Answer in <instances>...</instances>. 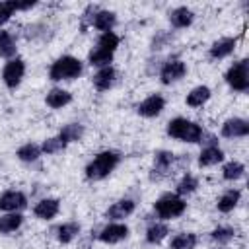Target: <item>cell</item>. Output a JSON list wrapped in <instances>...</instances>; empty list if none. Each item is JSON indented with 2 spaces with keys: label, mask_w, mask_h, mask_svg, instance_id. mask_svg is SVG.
I'll return each instance as SVG.
<instances>
[{
  "label": "cell",
  "mask_w": 249,
  "mask_h": 249,
  "mask_svg": "<svg viewBox=\"0 0 249 249\" xmlns=\"http://www.w3.org/2000/svg\"><path fill=\"white\" fill-rule=\"evenodd\" d=\"M193 12L189 8H175L171 14H169V19L175 27H187L193 23Z\"/></svg>",
  "instance_id": "44dd1931"
},
{
  "label": "cell",
  "mask_w": 249,
  "mask_h": 249,
  "mask_svg": "<svg viewBox=\"0 0 249 249\" xmlns=\"http://www.w3.org/2000/svg\"><path fill=\"white\" fill-rule=\"evenodd\" d=\"M58 208H60V204H58L56 198H43V200H39L35 204L33 212L41 220H51V218H54L58 214Z\"/></svg>",
  "instance_id": "7c38bea8"
},
{
  "label": "cell",
  "mask_w": 249,
  "mask_h": 249,
  "mask_svg": "<svg viewBox=\"0 0 249 249\" xmlns=\"http://www.w3.org/2000/svg\"><path fill=\"white\" fill-rule=\"evenodd\" d=\"M226 82L237 89V91H245L249 88V72H247V60H239L235 62L228 72H226Z\"/></svg>",
  "instance_id": "5b68a950"
},
{
  "label": "cell",
  "mask_w": 249,
  "mask_h": 249,
  "mask_svg": "<svg viewBox=\"0 0 249 249\" xmlns=\"http://www.w3.org/2000/svg\"><path fill=\"white\" fill-rule=\"evenodd\" d=\"M233 49H235V39L226 37V39L216 41V43L210 47V56H212V58H224V56L231 54Z\"/></svg>",
  "instance_id": "5bb4252c"
},
{
  "label": "cell",
  "mask_w": 249,
  "mask_h": 249,
  "mask_svg": "<svg viewBox=\"0 0 249 249\" xmlns=\"http://www.w3.org/2000/svg\"><path fill=\"white\" fill-rule=\"evenodd\" d=\"M23 222V216L18 214V212H10V214H4L0 216V233H10V231H16Z\"/></svg>",
  "instance_id": "d6986e66"
},
{
  "label": "cell",
  "mask_w": 249,
  "mask_h": 249,
  "mask_svg": "<svg viewBox=\"0 0 249 249\" xmlns=\"http://www.w3.org/2000/svg\"><path fill=\"white\" fill-rule=\"evenodd\" d=\"M167 134L177 138V140H183V142H200L204 132L196 123L179 117L167 124Z\"/></svg>",
  "instance_id": "7a4b0ae2"
},
{
  "label": "cell",
  "mask_w": 249,
  "mask_h": 249,
  "mask_svg": "<svg viewBox=\"0 0 249 249\" xmlns=\"http://www.w3.org/2000/svg\"><path fill=\"white\" fill-rule=\"evenodd\" d=\"M249 134V124L243 119H228L222 124V136L226 138H241Z\"/></svg>",
  "instance_id": "9c48e42d"
},
{
  "label": "cell",
  "mask_w": 249,
  "mask_h": 249,
  "mask_svg": "<svg viewBox=\"0 0 249 249\" xmlns=\"http://www.w3.org/2000/svg\"><path fill=\"white\" fill-rule=\"evenodd\" d=\"M128 235V228L124 224H109L101 230L99 239L103 243H119Z\"/></svg>",
  "instance_id": "30bf717a"
},
{
  "label": "cell",
  "mask_w": 249,
  "mask_h": 249,
  "mask_svg": "<svg viewBox=\"0 0 249 249\" xmlns=\"http://www.w3.org/2000/svg\"><path fill=\"white\" fill-rule=\"evenodd\" d=\"M185 72H187L185 62H181V60H171V62H167V64L161 68L160 78H161L163 84H171V82L181 80V78L185 76Z\"/></svg>",
  "instance_id": "ba28073f"
},
{
  "label": "cell",
  "mask_w": 249,
  "mask_h": 249,
  "mask_svg": "<svg viewBox=\"0 0 249 249\" xmlns=\"http://www.w3.org/2000/svg\"><path fill=\"white\" fill-rule=\"evenodd\" d=\"M163 105H165V101L161 95H150L138 105V113L142 117H156L163 111Z\"/></svg>",
  "instance_id": "8fae6325"
},
{
  "label": "cell",
  "mask_w": 249,
  "mask_h": 249,
  "mask_svg": "<svg viewBox=\"0 0 249 249\" xmlns=\"http://www.w3.org/2000/svg\"><path fill=\"white\" fill-rule=\"evenodd\" d=\"M14 12H16V2H0V23L8 21Z\"/></svg>",
  "instance_id": "d590c367"
},
{
  "label": "cell",
  "mask_w": 249,
  "mask_h": 249,
  "mask_svg": "<svg viewBox=\"0 0 249 249\" xmlns=\"http://www.w3.org/2000/svg\"><path fill=\"white\" fill-rule=\"evenodd\" d=\"M154 208H156L160 218L171 220V218H177V216H181L185 212V200L181 196L169 193V195H163L161 198H158Z\"/></svg>",
  "instance_id": "277c9868"
},
{
  "label": "cell",
  "mask_w": 249,
  "mask_h": 249,
  "mask_svg": "<svg viewBox=\"0 0 249 249\" xmlns=\"http://www.w3.org/2000/svg\"><path fill=\"white\" fill-rule=\"evenodd\" d=\"M91 23H93L97 29H101L103 33H105V31H111L113 25H115V14L101 10V12H97V14L93 16V21H91Z\"/></svg>",
  "instance_id": "7402d4cb"
},
{
  "label": "cell",
  "mask_w": 249,
  "mask_h": 249,
  "mask_svg": "<svg viewBox=\"0 0 249 249\" xmlns=\"http://www.w3.org/2000/svg\"><path fill=\"white\" fill-rule=\"evenodd\" d=\"M16 54V43L8 31H0V56L12 58Z\"/></svg>",
  "instance_id": "484cf974"
},
{
  "label": "cell",
  "mask_w": 249,
  "mask_h": 249,
  "mask_svg": "<svg viewBox=\"0 0 249 249\" xmlns=\"http://www.w3.org/2000/svg\"><path fill=\"white\" fill-rule=\"evenodd\" d=\"M119 160H121V158H119L117 152H111V150L101 152V154H97V156L88 163L86 175H88L89 179H93V181H99V179L107 177V175L117 167Z\"/></svg>",
  "instance_id": "6da1fadb"
},
{
  "label": "cell",
  "mask_w": 249,
  "mask_h": 249,
  "mask_svg": "<svg viewBox=\"0 0 249 249\" xmlns=\"http://www.w3.org/2000/svg\"><path fill=\"white\" fill-rule=\"evenodd\" d=\"M167 233H169V230H167L165 224H154V226L148 228L146 239H148V243H160Z\"/></svg>",
  "instance_id": "f546056e"
},
{
  "label": "cell",
  "mask_w": 249,
  "mask_h": 249,
  "mask_svg": "<svg viewBox=\"0 0 249 249\" xmlns=\"http://www.w3.org/2000/svg\"><path fill=\"white\" fill-rule=\"evenodd\" d=\"M113 82H115V70L111 68V66H105V68H101L95 76H93V86L97 88V89H109L111 86H113Z\"/></svg>",
  "instance_id": "2e32d148"
},
{
  "label": "cell",
  "mask_w": 249,
  "mask_h": 249,
  "mask_svg": "<svg viewBox=\"0 0 249 249\" xmlns=\"http://www.w3.org/2000/svg\"><path fill=\"white\" fill-rule=\"evenodd\" d=\"M243 173H245V165L239 163V161H230V163H226L224 169H222V175H224L226 181H235V179H239Z\"/></svg>",
  "instance_id": "4316f807"
},
{
  "label": "cell",
  "mask_w": 249,
  "mask_h": 249,
  "mask_svg": "<svg viewBox=\"0 0 249 249\" xmlns=\"http://www.w3.org/2000/svg\"><path fill=\"white\" fill-rule=\"evenodd\" d=\"M25 204H27V198L19 191H6L0 196V210H6V212H18L25 208Z\"/></svg>",
  "instance_id": "52a82bcc"
},
{
  "label": "cell",
  "mask_w": 249,
  "mask_h": 249,
  "mask_svg": "<svg viewBox=\"0 0 249 249\" xmlns=\"http://www.w3.org/2000/svg\"><path fill=\"white\" fill-rule=\"evenodd\" d=\"M222 160H224V152H222L218 146H208V148H204V150L200 152V156H198V163L204 165V167L216 165V163L222 161Z\"/></svg>",
  "instance_id": "9a60e30c"
},
{
  "label": "cell",
  "mask_w": 249,
  "mask_h": 249,
  "mask_svg": "<svg viewBox=\"0 0 249 249\" xmlns=\"http://www.w3.org/2000/svg\"><path fill=\"white\" fill-rule=\"evenodd\" d=\"M113 60V53H109V51H105V49H93L91 53H89V62L93 64V66H101V68H105V66H109V62Z\"/></svg>",
  "instance_id": "d4e9b609"
},
{
  "label": "cell",
  "mask_w": 249,
  "mask_h": 249,
  "mask_svg": "<svg viewBox=\"0 0 249 249\" xmlns=\"http://www.w3.org/2000/svg\"><path fill=\"white\" fill-rule=\"evenodd\" d=\"M82 72V62L74 56H60L58 60L53 62L51 70H49V76L51 80L58 82V80H74L78 78Z\"/></svg>",
  "instance_id": "3957f363"
},
{
  "label": "cell",
  "mask_w": 249,
  "mask_h": 249,
  "mask_svg": "<svg viewBox=\"0 0 249 249\" xmlns=\"http://www.w3.org/2000/svg\"><path fill=\"white\" fill-rule=\"evenodd\" d=\"M80 233V226L74 224V222H68V224H62L58 230H56V237L60 243H70L76 235Z\"/></svg>",
  "instance_id": "cb8c5ba5"
},
{
  "label": "cell",
  "mask_w": 249,
  "mask_h": 249,
  "mask_svg": "<svg viewBox=\"0 0 249 249\" xmlns=\"http://www.w3.org/2000/svg\"><path fill=\"white\" fill-rule=\"evenodd\" d=\"M208 99H210V89L206 86H196L187 95V105H191V107H202Z\"/></svg>",
  "instance_id": "e0dca14e"
},
{
  "label": "cell",
  "mask_w": 249,
  "mask_h": 249,
  "mask_svg": "<svg viewBox=\"0 0 249 249\" xmlns=\"http://www.w3.org/2000/svg\"><path fill=\"white\" fill-rule=\"evenodd\" d=\"M233 235H235V231L231 228H216L212 231V239L218 241V243H228V241L233 239Z\"/></svg>",
  "instance_id": "836d02e7"
},
{
  "label": "cell",
  "mask_w": 249,
  "mask_h": 249,
  "mask_svg": "<svg viewBox=\"0 0 249 249\" xmlns=\"http://www.w3.org/2000/svg\"><path fill=\"white\" fill-rule=\"evenodd\" d=\"M39 156H41V148H39L37 144H31V142L23 144V146L18 150V158H19L21 161H35Z\"/></svg>",
  "instance_id": "f1b7e54d"
},
{
  "label": "cell",
  "mask_w": 249,
  "mask_h": 249,
  "mask_svg": "<svg viewBox=\"0 0 249 249\" xmlns=\"http://www.w3.org/2000/svg\"><path fill=\"white\" fill-rule=\"evenodd\" d=\"M134 212V202L130 198H123L119 202H115L109 210H107V218L111 220H121V218H126Z\"/></svg>",
  "instance_id": "4fadbf2b"
},
{
  "label": "cell",
  "mask_w": 249,
  "mask_h": 249,
  "mask_svg": "<svg viewBox=\"0 0 249 249\" xmlns=\"http://www.w3.org/2000/svg\"><path fill=\"white\" fill-rule=\"evenodd\" d=\"M196 245L195 233H179L171 239V249H193Z\"/></svg>",
  "instance_id": "83f0119b"
},
{
  "label": "cell",
  "mask_w": 249,
  "mask_h": 249,
  "mask_svg": "<svg viewBox=\"0 0 249 249\" xmlns=\"http://www.w3.org/2000/svg\"><path fill=\"white\" fill-rule=\"evenodd\" d=\"M31 6H35V2H16V10H27Z\"/></svg>",
  "instance_id": "8d00e7d4"
},
{
  "label": "cell",
  "mask_w": 249,
  "mask_h": 249,
  "mask_svg": "<svg viewBox=\"0 0 249 249\" xmlns=\"http://www.w3.org/2000/svg\"><path fill=\"white\" fill-rule=\"evenodd\" d=\"M173 161V154L171 152H158L156 154V167L158 169H167Z\"/></svg>",
  "instance_id": "e575fe53"
},
{
  "label": "cell",
  "mask_w": 249,
  "mask_h": 249,
  "mask_svg": "<svg viewBox=\"0 0 249 249\" xmlns=\"http://www.w3.org/2000/svg\"><path fill=\"white\" fill-rule=\"evenodd\" d=\"M196 187H198L196 177H193V175L187 173V175L179 181V185H177V193H179V195H189V193H193Z\"/></svg>",
  "instance_id": "1f68e13d"
},
{
  "label": "cell",
  "mask_w": 249,
  "mask_h": 249,
  "mask_svg": "<svg viewBox=\"0 0 249 249\" xmlns=\"http://www.w3.org/2000/svg\"><path fill=\"white\" fill-rule=\"evenodd\" d=\"M82 136H84V126L78 124V123H72V124L62 126V130H60V134H58V138H60L64 144H68V142H78Z\"/></svg>",
  "instance_id": "ffe728a7"
},
{
  "label": "cell",
  "mask_w": 249,
  "mask_h": 249,
  "mask_svg": "<svg viewBox=\"0 0 249 249\" xmlns=\"http://www.w3.org/2000/svg\"><path fill=\"white\" fill-rule=\"evenodd\" d=\"M72 101V95L66 89H53L47 93V105L53 109H60Z\"/></svg>",
  "instance_id": "ac0fdd59"
},
{
  "label": "cell",
  "mask_w": 249,
  "mask_h": 249,
  "mask_svg": "<svg viewBox=\"0 0 249 249\" xmlns=\"http://www.w3.org/2000/svg\"><path fill=\"white\" fill-rule=\"evenodd\" d=\"M23 72H25V64L21 58H12L10 62H6L4 70H2V80L8 88H18L21 78H23Z\"/></svg>",
  "instance_id": "8992f818"
},
{
  "label": "cell",
  "mask_w": 249,
  "mask_h": 249,
  "mask_svg": "<svg viewBox=\"0 0 249 249\" xmlns=\"http://www.w3.org/2000/svg\"><path fill=\"white\" fill-rule=\"evenodd\" d=\"M239 191H228V193H224L222 196H220V200H218V210L220 212H230V210H233L235 206H237V202H239Z\"/></svg>",
  "instance_id": "603a6c76"
},
{
  "label": "cell",
  "mask_w": 249,
  "mask_h": 249,
  "mask_svg": "<svg viewBox=\"0 0 249 249\" xmlns=\"http://www.w3.org/2000/svg\"><path fill=\"white\" fill-rule=\"evenodd\" d=\"M117 45H119V37H117L113 31L101 33V37H99V41H97V47H99V49H105V51H109V53H113V51L117 49Z\"/></svg>",
  "instance_id": "4dcf8cb0"
},
{
  "label": "cell",
  "mask_w": 249,
  "mask_h": 249,
  "mask_svg": "<svg viewBox=\"0 0 249 249\" xmlns=\"http://www.w3.org/2000/svg\"><path fill=\"white\" fill-rule=\"evenodd\" d=\"M64 146H66V144L56 136V138H49V140H45L43 146H41V150H43L45 154H56V152L64 150Z\"/></svg>",
  "instance_id": "d6a6232c"
}]
</instances>
